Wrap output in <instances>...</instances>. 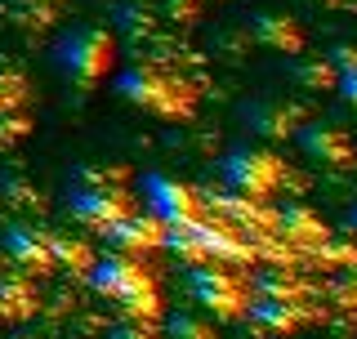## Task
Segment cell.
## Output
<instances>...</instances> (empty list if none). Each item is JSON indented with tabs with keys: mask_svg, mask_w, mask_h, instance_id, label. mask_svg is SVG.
I'll return each mask as SVG.
<instances>
[{
	"mask_svg": "<svg viewBox=\"0 0 357 339\" xmlns=\"http://www.w3.org/2000/svg\"><path fill=\"white\" fill-rule=\"evenodd\" d=\"M54 67H59L63 81H72L76 89H94L103 85L116 67V36L107 27H94V22H81L67 36L54 45Z\"/></svg>",
	"mask_w": 357,
	"mask_h": 339,
	"instance_id": "277c9868",
	"label": "cell"
},
{
	"mask_svg": "<svg viewBox=\"0 0 357 339\" xmlns=\"http://www.w3.org/2000/svg\"><path fill=\"white\" fill-rule=\"evenodd\" d=\"M326 63L335 67V76H344V72H357V45H335V50L326 54Z\"/></svg>",
	"mask_w": 357,
	"mask_h": 339,
	"instance_id": "484cf974",
	"label": "cell"
},
{
	"mask_svg": "<svg viewBox=\"0 0 357 339\" xmlns=\"http://www.w3.org/2000/svg\"><path fill=\"white\" fill-rule=\"evenodd\" d=\"M112 89L116 98H126L130 107L148 112L156 121H192L197 112V85L156 63H130L126 72H116Z\"/></svg>",
	"mask_w": 357,
	"mask_h": 339,
	"instance_id": "6da1fadb",
	"label": "cell"
},
{
	"mask_svg": "<svg viewBox=\"0 0 357 339\" xmlns=\"http://www.w3.org/2000/svg\"><path fill=\"white\" fill-rule=\"evenodd\" d=\"M219 179L228 192H241V197H255V201H268L277 188L286 183V161L268 148H232L219 165Z\"/></svg>",
	"mask_w": 357,
	"mask_h": 339,
	"instance_id": "8992f818",
	"label": "cell"
},
{
	"mask_svg": "<svg viewBox=\"0 0 357 339\" xmlns=\"http://www.w3.org/2000/svg\"><path fill=\"white\" fill-rule=\"evenodd\" d=\"M121 179H126L121 165H112V174H103L98 165H76L72 179H67V197H63L67 214L76 223H85V228L103 232L107 223H116L121 214L134 210V197L126 192Z\"/></svg>",
	"mask_w": 357,
	"mask_h": 339,
	"instance_id": "3957f363",
	"label": "cell"
},
{
	"mask_svg": "<svg viewBox=\"0 0 357 339\" xmlns=\"http://www.w3.org/2000/svg\"><path fill=\"white\" fill-rule=\"evenodd\" d=\"M201 5H206V0H161V14L170 22H178V27H188V22L201 18Z\"/></svg>",
	"mask_w": 357,
	"mask_h": 339,
	"instance_id": "d4e9b609",
	"label": "cell"
},
{
	"mask_svg": "<svg viewBox=\"0 0 357 339\" xmlns=\"http://www.w3.org/2000/svg\"><path fill=\"white\" fill-rule=\"evenodd\" d=\"M321 312L312 308V299H277V295H250L245 303V317L250 322V331H259L268 339H290L299 335L304 326H312Z\"/></svg>",
	"mask_w": 357,
	"mask_h": 339,
	"instance_id": "52a82bcc",
	"label": "cell"
},
{
	"mask_svg": "<svg viewBox=\"0 0 357 339\" xmlns=\"http://www.w3.org/2000/svg\"><path fill=\"white\" fill-rule=\"evenodd\" d=\"M295 143L304 148V156H312V161L331 165V170H349L357 161V143L349 130L331 126V121H304V126L295 130Z\"/></svg>",
	"mask_w": 357,
	"mask_h": 339,
	"instance_id": "4fadbf2b",
	"label": "cell"
},
{
	"mask_svg": "<svg viewBox=\"0 0 357 339\" xmlns=\"http://www.w3.org/2000/svg\"><path fill=\"white\" fill-rule=\"evenodd\" d=\"M54 268H72L76 277H85L94 268V250L85 241H67V236H54Z\"/></svg>",
	"mask_w": 357,
	"mask_h": 339,
	"instance_id": "d6986e66",
	"label": "cell"
},
{
	"mask_svg": "<svg viewBox=\"0 0 357 339\" xmlns=\"http://www.w3.org/2000/svg\"><path fill=\"white\" fill-rule=\"evenodd\" d=\"M237 116H241V126L250 130L255 139H264V143H286V139H295V130L308 121L299 103L277 98V94H255V98H245Z\"/></svg>",
	"mask_w": 357,
	"mask_h": 339,
	"instance_id": "ba28073f",
	"label": "cell"
},
{
	"mask_svg": "<svg viewBox=\"0 0 357 339\" xmlns=\"http://www.w3.org/2000/svg\"><path fill=\"white\" fill-rule=\"evenodd\" d=\"M188 295L197 299L201 312H215V322H241L250 303V281L232 264H192Z\"/></svg>",
	"mask_w": 357,
	"mask_h": 339,
	"instance_id": "5b68a950",
	"label": "cell"
},
{
	"mask_svg": "<svg viewBox=\"0 0 357 339\" xmlns=\"http://www.w3.org/2000/svg\"><path fill=\"white\" fill-rule=\"evenodd\" d=\"M290 81H295L299 89H331L340 76H335V67L331 63H290Z\"/></svg>",
	"mask_w": 357,
	"mask_h": 339,
	"instance_id": "44dd1931",
	"label": "cell"
},
{
	"mask_svg": "<svg viewBox=\"0 0 357 339\" xmlns=\"http://www.w3.org/2000/svg\"><path fill=\"white\" fill-rule=\"evenodd\" d=\"M85 277L107 303H116L121 317H139V322L161 317V281L143 259L107 250V259H94V268Z\"/></svg>",
	"mask_w": 357,
	"mask_h": 339,
	"instance_id": "7a4b0ae2",
	"label": "cell"
},
{
	"mask_svg": "<svg viewBox=\"0 0 357 339\" xmlns=\"http://www.w3.org/2000/svg\"><path fill=\"white\" fill-rule=\"evenodd\" d=\"M165 335L170 339H219L215 317H206V312H174L165 322Z\"/></svg>",
	"mask_w": 357,
	"mask_h": 339,
	"instance_id": "ac0fdd59",
	"label": "cell"
},
{
	"mask_svg": "<svg viewBox=\"0 0 357 339\" xmlns=\"http://www.w3.org/2000/svg\"><path fill=\"white\" fill-rule=\"evenodd\" d=\"M344 228H349V232H357V206H353L349 214H344Z\"/></svg>",
	"mask_w": 357,
	"mask_h": 339,
	"instance_id": "f1b7e54d",
	"label": "cell"
},
{
	"mask_svg": "<svg viewBox=\"0 0 357 339\" xmlns=\"http://www.w3.org/2000/svg\"><path fill=\"white\" fill-rule=\"evenodd\" d=\"M40 308V295H36V281L27 273H18L14 264L0 268V326H22L31 322Z\"/></svg>",
	"mask_w": 357,
	"mask_h": 339,
	"instance_id": "9a60e30c",
	"label": "cell"
},
{
	"mask_svg": "<svg viewBox=\"0 0 357 339\" xmlns=\"http://www.w3.org/2000/svg\"><path fill=\"white\" fill-rule=\"evenodd\" d=\"M0 192H9L14 201H36V192L22 183V179H5V183H0Z\"/></svg>",
	"mask_w": 357,
	"mask_h": 339,
	"instance_id": "83f0119b",
	"label": "cell"
},
{
	"mask_svg": "<svg viewBox=\"0 0 357 339\" xmlns=\"http://www.w3.org/2000/svg\"><path fill=\"white\" fill-rule=\"evenodd\" d=\"M107 339H161V331H156V322H139V317H116L112 322Z\"/></svg>",
	"mask_w": 357,
	"mask_h": 339,
	"instance_id": "cb8c5ba5",
	"label": "cell"
},
{
	"mask_svg": "<svg viewBox=\"0 0 357 339\" xmlns=\"http://www.w3.org/2000/svg\"><path fill=\"white\" fill-rule=\"evenodd\" d=\"M103 241L112 255H134V259H148L156 250H165V223L156 219L152 210H130L121 214L116 223L103 228Z\"/></svg>",
	"mask_w": 357,
	"mask_h": 339,
	"instance_id": "8fae6325",
	"label": "cell"
},
{
	"mask_svg": "<svg viewBox=\"0 0 357 339\" xmlns=\"http://www.w3.org/2000/svg\"><path fill=\"white\" fill-rule=\"evenodd\" d=\"M27 98H31L27 76L22 72H0V116H5V112H22Z\"/></svg>",
	"mask_w": 357,
	"mask_h": 339,
	"instance_id": "7402d4cb",
	"label": "cell"
},
{
	"mask_svg": "<svg viewBox=\"0 0 357 339\" xmlns=\"http://www.w3.org/2000/svg\"><path fill=\"white\" fill-rule=\"evenodd\" d=\"M0 9H5L14 22H22L27 31L50 27V22L59 18V0H0Z\"/></svg>",
	"mask_w": 357,
	"mask_h": 339,
	"instance_id": "e0dca14e",
	"label": "cell"
},
{
	"mask_svg": "<svg viewBox=\"0 0 357 339\" xmlns=\"http://www.w3.org/2000/svg\"><path fill=\"white\" fill-rule=\"evenodd\" d=\"M273 236L282 246H290L299 259H312L331 241V223L312 206H304V201H286V206L273 210Z\"/></svg>",
	"mask_w": 357,
	"mask_h": 339,
	"instance_id": "9c48e42d",
	"label": "cell"
},
{
	"mask_svg": "<svg viewBox=\"0 0 357 339\" xmlns=\"http://www.w3.org/2000/svg\"><path fill=\"white\" fill-rule=\"evenodd\" d=\"M27 134H31V116H27V107H22V112H5V116H0V152L18 148Z\"/></svg>",
	"mask_w": 357,
	"mask_h": 339,
	"instance_id": "603a6c76",
	"label": "cell"
},
{
	"mask_svg": "<svg viewBox=\"0 0 357 339\" xmlns=\"http://www.w3.org/2000/svg\"><path fill=\"white\" fill-rule=\"evenodd\" d=\"M335 85H340L344 103H349V107L357 112V72H344V76H340V81H335Z\"/></svg>",
	"mask_w": 357,
	"mask_h": 339,
	"instance_id": "4316f807",
	"label": "cell"
},
{
	"mask_svg": "<svg viewBox=\"0 0 357 339\" xmlns=\"http://www.w3.org/2000/svg\"><path fill=\"white\" fill-rule=\"evenodd\" d=\"M143 201H148V210L165 223V228L192 223V219L206 214L201 192L192 183H178V179H170V174H143Z\"/></svg>",
	"mask_w": 357,
	"mask_h": 339,
	"instance_id": "30bf717a",
	"label": "cell"
},
{
	"mask_svg": "<svg viewBox=\"0 0 357 339\" xmlns=\"http://www.w3.org/2000/svg\"><path fill=\"white\" fill-rule=\"evenodd\" d=\"M326 299H331L340 312H357V264H353V268H340V273L331 277Z\"/></svg>",
	"mask_w": 357,
	"mask_h": 339,
	"instance_id": "ffe728a7",
	"label": "cell"
},
{
	"mask_svg": "<svg viewBox=\"0 0 357 339\" xmlns=\"http://www.w3.org/2000/svg\"><path fill=\"white\" fill-rule=\"evenodd\" d=\"M250 295H277V299H312V281L295 264H264L250 277Z\"/></svg>",
	"mask_w": 357,
	"mask_h": 339,
	"instance_id": "2e32d148",
	"label": "cell"
},
{
	"mask_svg": "<svg viewBox=\"0 0 357 339\" xmlns=\"http://www.w3.org/2000/svg\"><path fill=\"white\" fill-rule=\"evenodd\" d=\"M245 36L268 54H282V59H295V54L304 50V27H299V18L282 14V9H259V14H250Z\"/></svg>",
	"mask_w": 357,
	"mask_h": 339,
	"instance_id": "5bb4252c",
	"label": "cell"
},
{
	"mask_svg": "<svg viewBox=\"0 0 357 339\" xmlns=\"http://www.w3.org/2000/svg\"><path fill=\"white\" fill-rule=\"evenodd\" d=\"M50 241H54V232H40L36 223H14V228H5V236H0L5 259L27 277L54 273V246Z\"/></svg>",
	"mask_w": 357,
	"mask_h": 339,
	"instance_id": "7c38bea8",
	"label": "cell"
}]
</instances>
